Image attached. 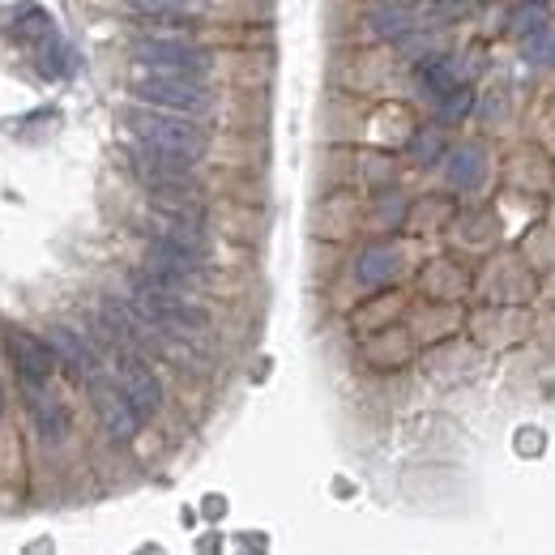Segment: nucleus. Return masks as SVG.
Instances as JSON below:
<instances>
[{
    "mask_svg": "<svg viewBox=\"0 0 555 555\" xmlns=\"http://www.w3.org/2000/svg\"><path fill=\"white\" fill-rule=\"evenodd\" d=\"M406 13L402 9H380V13H372V26H376V35H402L406 30Z\"/></svg>",
    "mask_w": 555,
    "mask_h": 555,
    "instance_id": "14",
    "label": "nucleus"
},
{
    "mask_svg": "<svg viewBox=\"0 0 555 555\" xmlns=\"http://www.w3.org/2000/svg\"><path fill=\"white\" fill-rule=\"evenodd\" d=\"M124 124L137 141L158 146L167 154H180L188 163H201L205 150H210V137H205L201 124H193V116L184 111H167V107H150V103H133L124 107Z\"/></svg>",
    "mask_w": 555,
    "mask_h": 555,
    "instance_id": "2",
    "label": "nucleus"
},
{
    "mask_svg": "<svg viewBox=\"0 0 555 555\" xmlns=\"http://www.w3.org/2000/svg\"><path fill=\"white\" fill-rule=\"evenodd\" d=\"M5 351H9L13 368H18V376H22V385H47V380H52L56 351L43 338H35V333L13 329L9 338H5Z\"/></svg>",
    "mask_w": 555,
    "mask_h": 555,
    "instance_id": "8",
    "label": "nucleus"
},
{
    "mask_svg": "<svg viewBox=\"0 0 555 555\" xmlns=\"http://www.w3.org/2000/svg\"><path fill=\"white\" fill-rule=\"evenodd\" d=\"M133 99L167 111H184V116H205L214 107V94L205 86V77H176V73H133Z\"/></svg>",
    "mask_w": 555,
    "mask_h": 555,
    "instance_id": "3",
    "label": "nucleus"
},
{
    "mask_svg": "<svg viewBox=\"0 0 555 555\" xmlns=\"http://www.w3.org/2000/svg\"><path fill=\"white\" fill-rule=\"evenodd\" d=\"M120 385H124V393H129V402L141 415V423L158 415V406H163V385H158V376L137 355H129L120 363Z\"/></svg>",
    "mask_w": 555,
    "mask_h": 555,
    "instance_id": "10",
    "label": "nucleus"
},
{
    "mask_svg": "<svg viewBox=\"0 0 555 555\" xmlns=\"http://www.w3.org/2000/svg\"><path fill=\"white\" fill-rule=\"evenodd\" d=\"M146 231L150 240H167V244H180L188 252H210V240H205V227H201V214L188 210V205H158V210L146 218Z\"/></svg>",
    "mask_w": 555,
    "mask_h": 555,
    "instance_id": "6",
    "label": "nucleus"
},
{
    "mask_svg": "<svg viewBox=\"0 0 555 555\" xmlns=\"http://www.w3.org/2000/svg\"><path fill=\"white\" fill-rule=\"evenodd\" d=\"M90 398H94V410H99L103 432L111 440H133V432L141 427V415L133 410L124 385H111V380H103V372H99V376L90 380Z\"/></svg>",
    "mask_w": 555,
    "mask_h": 555,
    "instance_id": "7",
    "label": "nucleus"
},
{
    "mask_svg": "<svg viewBox=\"0 0 555 555\" xmlns=\"http://www.w3.org/2000/svg\"><path fill=\"white\" fill-rule=\"evenodd\" d=\"M129 304L137 308L141 321H150L158 333H171V338L197 342V338H205V329H210V316H205V308L193 304V291L167 287V282L150 278L146 269H137V274H133Z\"/></svg>",
    "mask_w": 555,
    "mask_h": 555,
    "instance_id": "1",
    "label": "nucleus"
},
{
    "mask_svg": "<svg viewBox=\"0 0 555 555\" xmlns=\"http://www.w3.org/2000/svg\"><path fill=\"white\" fill-rule=\"evenodd\" d=\"M146 269L150 278L167 282V287H180V291H193L205 282V257L201 252H188L180 244H167V240H150L146 248Z\"/></svg>",
    "mask_w": 555,
    "mask_h": 555,
    "instance_id": "5",
    "label": "nucleus"
},
{
    "mask_svg": "<svg viewBox=\"0 0 555 555\" xmlns=\"http://www.w3.org/2000/svg\"><path fill=\"white\" fill-rule=\"evenodd\" d=\"M398 274V261H393V252L389 248H372V252H363V261H359V278L363 282H385Z\"/></svg>",
    "mask_w": 555,
    "mask_h": 555,
    "instance_id": "12",
    "label": "nucleus"
},
{
    "mask_svg": "<svg viewBox=\"0 0 555 555\" xmlns=\"http://www.w3.org/2000/svg\"><path fill=\"white\" fill-rule=\"evenodd\" d=\"M26 398H30V415H35V423H39V436L52 440V444L65 440V432H69V410L60 406L56 398H47L43 385H26Z\"/></svg>",
    "mask_w": 555,
    "mask_h": 555,
    "instance_id": "11",
    "label": "nucleus"
},
{
    "mask_svg": "<svg viewBox=\"0 0 555 555\" xmlns=\"http://www.w3.org/2000/svg\"><path fill=\"white\" fill-rule=\"evenodd\" d=\"M133 60L137 69L150 73H176V77H205L210 73V52L180 35H141L133 39Z\"/></svg>",
    "mask_w": 555,
    "mask_h": 555,
    "instance_id": "4",
    "label": "nucleus"
},
{
    "mask_svg": "<svg viewBox=\"0 0 555 555\" xmlns=\"http://www.w3.org/2000/svg\"><path fill=\"white\" fill-rule=\"evenodd\" d=\"M0 415H5V389H0Z\"/></svg>",
    "mask_w": 555,
    "mask_h": 555,
    "instance_id": "15",
    "label": "nucleus"
},
{
    "mask_svg": "<svg viewBox=\"0 0 555 555\" xmlns=\"http://www.w3.org/2000/svg\"><path fill=\"white\" fill-rule=\"evenodd\" d=\"M47 346L56 351V363H65V368H69L77 380H94V376L103 372L99 355L90 351V342H86L77 329H65V325L47 329Z\"/></svg>",
    "mask_w": 555,
    "mask_h": 555,
    "instance_id": "9",
    "label": "nucleus"
},
{
    "mask_svg": "<svg viewBox=\"0 0 555 555\" xmlns=\"http://www.w3.org/2000/svg\"><path fill=\"white\" fill-rule=\"evenodd\" d=\"M129 5L146 18H184V13H193L197 0H129Z\"/></svg>",
    "mask_w": 555,
    "mask_h": 555,
    "instance_id": "13",
    "label": "nucleus"
}]
</instances>
